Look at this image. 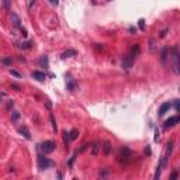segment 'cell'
I'll use <instances>...</instances> for the list:
<instances>
[{
  "label": "cell",
  "mask_w": 180,
  "mask_h": 180,
  "mask_svg": "<svg viewBox=\"0 0 180 180\" xmlns=\"http://www.w3.org/2000/svg\"><path fill=\"white\" fill-rule=\"evenodd\" d=\"M62 137H64L65 146H68L69 142H70V137H69V132H68V131H64V134H62Z\"/></svg>",
  "instance_id": "obj_19"
},
{
  "label": "cell",
  "mask_w": 180,
  "mask_h": 180,
  "mask_svg": "<svg viewBox=\"0 0 180 180\" xmlns=\"http://www.w3.org/2000/svg\"><path fill=\"white\" fill-rule=\"evenodd\" d=\"M69 137H70V141H75L76 138L79 137V131H78V130H72V131L69 132Z\"/></svg>",
  "instance_id": "obj_20"
},
{
  "label": "cell",
  "mask_w": 180,
  "mask_h": 180,
  "mask_svg": "<svg viewBox=\"0 0 180 180\" xmlns=\"http://www.w3.org/2000/svg\"><path fill=\"white\" fill-rule=\"evenodd\" d=\"M32 45V42H30V41H26V42H21L18 47L20 48H23V49H27V48H30Z\"/></svg>",
  "instance_id": "obj_23"
},
{
  "label": "cell",
  "mask_w": 180,
  "mask_h": 180,
  "mask_svg": "<svg viewBox=\"0 0 180 180\" xmlns=\"http://www.w3.org/2000/svg\"><path fill=\"white\" fill-rule=\"evenodd\" d=\"M38 64L41 68H49V59H48L47 55H42V56H40V61H38Z\"/></svg>",
  "instance_id": "obj_9"
},
{
  "label": "cell",
  "mask_w": 180,
  "mask_h": 180,
  "mask_svg": "<svg viewBox=\"0 0 180 180\" xmlns=\"http://www.w3.org/2000/svg\"><path fill=\"white\" fill-rule=\"evenodd\" d=\"M1 64L10 65V64H11V58H3V59H1Z\"/></svg>",
  "instance_id": "obj_28"
},
{
  "label": "cell",
  "mask_w": 180,
  "mask_h": 180,
  "mask_svg": "<svg viewBox=\"0 0 180 180\" xmlns=\"http://www.w3.org/2000/svg\"><path fill=\"white\" fill-rule=\"evenodd\" d=\"M169 180H177V170H173V172H172Z\"/></svg>",
  "instance_id": "obj_27"
},
{
  "label": "cell",
  "mask_w": 180,
  "mask_h": 180,
  "mask_svg": "<svg viewBox=\"0 0 180 180\" xmlns=\"http://www.w3.org/2000/svg\"><path fill=\"white\" fill-rule=\"evenodd\" d=\"M169 110H170V103H163V104L160 106V108H159V116H160V117L165 116Z\"/></svg>",
  "instance_id": "obj_10"
},
{
  "label": "cell",
  "mask_w": 180,
  "mask_h": 180,
  "mask_svg": "<svg viewBox=\"0 0 180 180\" xmlns=\"http://www.w3.org/2000/svg\"><path fill=\"white\" fill-rule=\"evenodd\" d=\"M132 64H134V56L132 55H125V56L122 58L121 65H122V68L124 69H130L131 66H132Z\"/></svg>",
  "instance_id": "obj_4"
},
{
  "label": "cell",
  "mask_w": 180,
  "mask_h": 180,
  "mask_svg": "<svg viewBox=\"0 0 180 180\" xmlns=\"http://www.w3.org/2000/svg\"><path fill=\"white\" fill-rule=\"evenodd\" d=\"M32 78H34V79H37L38 82H45V79H47V75L44 73V72L35 70V72H32Z\"/></svg>",
  "instance_id": "obj_7"
},
{
  "label": "cell",
  "mask_w": 180,
  "mask_h": 180,
  "mask_svg": "<svg viewBox=\"0 0 180 180\" xmlns=\"http://www.w3.org/2000/svg\"><path fill=\"white\" fill-rule=\"evenodd\" d=\"M11 118H13L14 121H16V120H18V118H20V113H18V111H14V113H13V117H11Z\"/></svg>",
  "instance_id": "obj_29"
},
{
  "label": "cell",
  "mask_w": 180,
  "mask_h": 180,
  "mask_svg": "<svg viewBox=\"0 0 180 180\" xmlns=\"http://www.w3.org/2000/svg\"><path fill=\"white\" fill-rule=\"evenodd\" d=\"M138 26H139V28H141V30H145V20H143V18H139Z\"/></svg>",
  "instance_id": "obj_25"
},
{
  "label": "cell",
  "mask_w": 180,
  "mask_h": 180,
  "mask_svg": "<svg viewBox=\"0 0 180 180\" xmlns=\"http://www.w3.org/2000/svg\"><path fill=\"white\" fill-rule=\"evenodd\" d=\"M162 168H163V166H162V165L159 163V165H158V170H156V173H155V179H154V180H159V179H160V173H162Z\"/></svg>",
  "instance_id": "obj_21"
},
{
  "label": "cell",
  "mask_w": 180,
  "mask_h": 180,
  "mask_svg": "<svg viewBox=\"0 0 180 180\" xmlns=\"http://www.w3.org/2000/svg\"><path fill=\"white\" fill-rule=\"evenodd\" d=\"M10 18H11V23H13V26H14V27H17V28H20V27H21V20H20V17L17 16L16 13H11Z\"/></svg>",
  "instance_id": "obj_8"
},
{
  "label": "cell",
  "mask_w": 180,
  "mask_h": 180,
  "mask_svg": "<svg viewBox=\"0 0 180 180\" xmlns=\"http://www.w3.org/2000/svg\"><path fill=\"white\" fill-rule=\"evenodd\" d=\"M99 149H100V143H99V142H93V145H91V155L96 156L97 152H99Z\"/></svg>",
  "instance_id": "obj_17"
},
{
  "label": "cell",
  "mask_w": 180,
  "mask_h": 180,
  "mask_svg": "<svg viewBox=\"0 0 180 180\" xmlns=\"http://www.w3.org/2000/svg\"><path fill=\"white\" fill-rule=\"evenodd\" d=\"M66 87H68V90L73 91V90L76 89V83H75V80L73 79H68V82H66Z\"/></svg>",
  "instance_id": "obj_16"
},
{
  "label": "cell",
  "mask_w": 180,
  "mask_h": 180,
  "mask_svg": "<svg viewBox=\"0 0 180 180\" xmlns=\"http://www.w3.org/2000/svg\"><path fill=\"white\" fill-rule=\"evenodd\" d=\"M87 146H89V145H87V143H85V145H83V146L79 149V152H83V151H86V149H87Z\"/></svg>",
  "instance_id": "obj_30"
},
{
  "label": "cell",
  "mask_w": 180,
  "mask_h": 180,
  "mask_svg": "<svg viewBox=\"0 0 180 180\" xmlns=\"http://www.w3.org/2000/svg\"><path fill=\"white\" fill-rule=\"evenodd\" d=\"M179 121H180V117H179V116H173V117H170V118H168V120L165 121L163 128L173 127V125H176V124H177Z\"/></svg>",
  "instance_id": "obj_5"
},
{
  "label": "cell",
  "mask_w": 180,
  "mask_h": 180,
  "mask_svg": "<svg viewBox=\"0 0 180 180\" xmlns=\"http://www.w3.org/2000/svg\"><path fill=\"white\" fill-rule=\"evenodd\" d=\"M138 52H139V45H134L132 49H131V53H130V55H132L134 58H135V55H137Z\"/></svg>",
  "instance_id": "obj_22"
},
{
  "label": "cell",
  "mask_w": 180,
  "mask_h": 180,
  "mask_svg": "<svg viewBox=\"0 0 180 180\" xmlns=\"http://www.w3.org/2000/svg\"><path fill=\"white\" fill-rule=\"evenodd\" d=\"M9 72H10V75L16 76V78H21V73H18V72H17V70H14V69H10Z\"/></svg>",
  "instance_id": "obj_26"
},
{
  "label": "cell",
  "mask_w": 180,
  "mask_h": 180,
  "mask_svg": "<svg viewBox=\"0 0 180 180\" xmlns=\"http://www.w3.org/2000/svg\"><path fill=\"white\" fill-rule=\"evenodd\" d=\"M166 32H168V28H166V30H163V31L160 32V38H163L165 35H166Z\"/></svg>",
  "instance_id": "obj_32"
},
{
  "label": "cell",
  "mask_w": 180,
  "mask_h": 180,
  "mask_svg": "<svg viewBox=\"0 0 180 180\" xmlns=\"http://www.w3.org/2000/svg\"><path fill=\"white\" fill-rule=\"evenodd\" d=\"M107 176H108V169L104 168V169L100 170V180H107Z\"/></svg>",
  "instance_id": "obj_18"
},
{
  "label": "cell",
  "mask_w": 180,
  "mask_h": 180,
  "mask_svg": "<svg viewBox=\"0 0 180 180\" xmlns=\"http://www.w3.org/2000/svg\"><path fill=\"white\" fill-rule=\"evenodd\" d=\"M175 108L176 111H179V100H175Z\"/></svg>",
  "instance_id": "obj_31"
},
{
  "label": "cell",
  "mask_w": 180,
  "mask_h": 180,
  "mask_svg": "<svg viewBox=\"0 0 180 180\" xmlns=\"http://www.w3.org/2000/svg\"><path fill=\"white\" fill-rule=\"evenodd\" d=\"M3 4H4L6 7H9V6H10V1H4V3H3Z\"/></svg>",
  "instance_id": "obj_34"
},
{
  "label": "cell",
  "mask_w": 180,
  "mask_h": 180,
  "mask_svg": "<svg viewBox=\"0 0 180 180\" xmlns=\"http://www.w3.org/2000/svg\"><path fill=\"white\" fill-rule=\"evenodd\" d=\"M73 180H79V179H73Z\"/></svg>",
  "instance_id": "obj_36"
},
{
  "label": "cell",
  "mask_w": 180,
  "mask_h": 180,
  "mask_svg": "<svg viewBox=\"0 0 180 180\" xmlns=\"http://www.w3.org/2000/svg\"><path fill=\"white\" fill-rule=\"evenodd\" d=\"M52 166H55V162L53 160H51L49 158H45L42 155L38 156V168L41 170H45L48 168H52Z\"/></svg>",
  "instance_id": "obj_2"
},
{
  "label": "cell",
  "mask_w": 180,
  "mask_h": 180,
  "mask_svg": "<svg viewBox=\"0 0 180 180\" xmlns=\"http://www.w3.org/2000/svg\"><path fill=\"white\" fill-rule=\"evenodd\" d=\"M76 55H78V52H76L75 49H68V51H65L61 56L65 59V58H72V56H76Z\"/></svg>",
  "instance_id": "obj_12"
},
{
  "label": "cell",
  "mask_w": 180,
  "mask_h": 180,
  "mask_svg": "<svg viewBox=\"0 0 180 180\" xmlns=\"http://www.w3.org/2000/svg\"><path fill=\"white\" fill-rule=\"evenodd\" d=\"M172 151H173V142L170 141V142H168V148H166V155H165L163 158L168 159L170 156V154H172Z\"/></svg>",
  "instance_id": "obj_15"
},
{
  "label": "cell",
  "mask_w": 180,
  "mask_h": 180,
  "mask_svg": "<svg viewBox=\"0 0 180 180\" xmlns=\"http://www.w3.org/2000/svg\"><path fill=\"white\" fill-rule=\"evenodd\" d=\"M179 48L173 47L172 48V70L175 75L180 73V64H179Z\"/></svg>",
  "instance_id": "obj_1"
},
{
  "label": "cell",
  "mask_w": 180,
  "mask_h": 180,
  "mask_svg": "<svg viewBox=\"0 0 180 180\" xmlns=\"http://www.w3.org/2000/svg\"><path fill=\"white\" fill-rule=\"evenodd\" d=\"M18 132L21 134V135H24V138H27V139H31V134H30L27 127H20L18 128Z\"/></svg>",
  "instance_id": "obj_11"
},
{
  "label": "cell",
  "mask_w": 180,
  "mask_h": 180,
  "mask_svg": "<svg viewBox=\"0 0 180 180\" xmlns=\"http://www.w3.org/2000/svg\"><path fill=\"white\" fill-rule=\"evenodd\" d=\"M168 52H169V49L165 47L163 49H162V52H160V61H162V64H166V59H168Z\"/></svg>",
  "instance_id": "obj_14"
},
{
  "label": "cell",
  "mask_w": 180,
  "mask_h": 180,
  "mask_svg": "<svg viewBox=\"0 0 180 180\" xmlns=\"http://www.w3.org/2000/svg\"><path fill=\"white\" fill-rule=\"evenodd\" d=\"M34 4H35V0H32V1H30V3H28V7L31 9V7H32Z\"/></svg>",
  "instance_id": "obj_33"
},
{
  "label": "cell",
  "mask_w": 180,
  "mask_h": 180,
  "mask_svg": "<svg viewBox=\"0 0 180 180\" xmlns=\"http://www.w3.org/2000/svg\"><path fill=\"white\" fill-rule=\"evenodd\" d=\"M49 120H51V124H52V128H53V131L56 132V130H58V127H56V122H55V118H53V116L51 114L49 116Z\"/></svg>",
  "instance_id": "obj_24"
},
{
  "label": "cell",
  "mask_w": 180,
  "mask_h": 180,
  "mask_svg": "<svg viewBox=\"0 0 180 180\" xmlns=\"http://www.w3.org/2000/svg\"><path fill=\"white\" fill-rule=\"evenodd\" d=\"M130 155H131V151H130V148L124 146V148L120 149V155H118V158H120V159H125V160H127V159L130 158Z\"/></svg>",
  "instance_id": "obj_6"
},
{
  "label": "cell",
  "mask_w": 180,
  "mask_h": 180,
  "mask_svg": "<svg viewBox=\"0 0 180 180\" xmlns=\"http://www.w3.org/2000/svg\"><path fill=\"white\" fill-rule=\"evenodd\" d=\"M103 152L106 155H110V152H111V143L108 142V141L103 142Z\"/></svg>",
  "instance_id": "obj_13"
},
{
  "label": "cell",
  "mask_w": 180,
  "mask_h": 180,
  "mask_svg": "<svg viewBox=\"0 0 180 180\" xmlns=\"http://www.w3.org/2000/svg\"><path fill=\"white\" fill-rule=\"evenodd\" d=\"M3 96H4V93H1V94H0V103H1V97H3Z\"/></svg>",
  "instance_id": "obj_35"
},
{
  "label": "cell",
  "mask_w": 180,
  "mask_h": 180,
  "mask_svg": "<svg viewBox=\"0 0 180 180\" xmlns=\"http://www.w3.org/2000/svg\"><path fill=\"white\" fill-rule=\"evenodd\" d=\"M55 142L53 141H45V142H42L41 145H40V148H41V151H42L44 154H51V152H53L55 151Z\"/></svg>",
  "instance_id": "obj_3"
}]
</instances>
